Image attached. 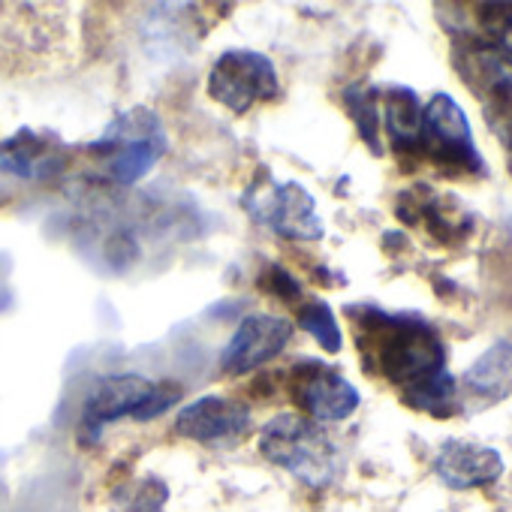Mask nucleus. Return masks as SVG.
<instances>
[{"label":"nucleus","mask_w":512,"mask_h":512,"mask_svg":"<svg viewBox=\"0 0 512 512\" xmlns=\"http://www.w3.org/2000/svg\"><path fill=\"white\" fill-rule=\"evenodd\" d=\"M76 58L73 7L0 4V79H43Z\"/></svg>","instance_id":"f257e3e1"},{"label":"nucleus","mask_w":512,"mask_h":512,"mask_svg":"<svg viewBox=\"0 0 512 512\" xmlns=\"http://www.w3.org/2000/svg\"><path fill=\"white\" fill-rule=\"evenodd\" d=\"M362 356L374 359V371L404 392L446 374V347L440 335L419 317L365 311Z\"/></svg>","instance_id":"f03ea898"},{"label":"nucleus","mask_w":512,"mask_h":512,"mask_svg":"<svg viewBox=\"0 0 512 512\" xmlns=\"http://www.w3.org/2000/svg\"><path fill=\"white\" fill-rule=\"evenodd\" d=\"M260 452L311 488H326L338 473V449L332 437L308 416L281 413L260 431Z\"/></svg>","instance_id":"7ed1b4c3"},{"label":"nucleus","mask_w":512,"mask_h":512,"mask_svg":"<svg viewBox=\"0 0 512 512\" xmlns=\"http://www.w3.org/2000/svg\"><path fill=\"white\" fill-rule=\"evenodd\" d=\"M166 148V130L151 109L121 112L106 127V133L91 145V151L100 154V160H106L109 178L124 187L145 178L154 169V163L166 154Z\"/></svg>","instance_id":"20e7f679"},{"label":"nucleus","mask_w":512,"mask_h":512,"mask_svg":"<svg viewBox=\"0 0 512 512\" xmlns=\"http://www.w3.org/2000/svg\"><path fill=\"white\" fill-rule=\"evenodd\" d=\"M278 88L281 79L272 58L250 49L223 52L208 73L211 100L235 115L250 112L256 103H269L278 94Z\"/></svg>","instance_id":"39448f33"},{"label":"nucleus","mask_w":512,"mask_h":512,"mask_svg":"<svg viewBox=\"0 0 512 512\" xmlns=\"http://www.w3.org/2000/svg\"><path fill=\"white\" fill-rule=\"evenodd\" d=\"M419 151L437 163L461 166L467 172H485L482 154L473 142L467 112L449 94H434L428 106H422Z\"/></svg>","instance_id":"423d86ee"},{"label":"nucleus","mask_w":512,"mask_h":512,"mask_svg":"<svg viewBox=\"0 0 512 512\" xmlns=\"http://www.w3.org/2000/svg\"><path fill=\"white\" fill-rule=\"evenodd\" d=\"M247 211L253 220L275 229L284 238L296 241H317L323 238V220L317 214V199L296 181L253 187L247 193Z\"/></svg>","instance_id":"0eeeda50"},{"label":"nucleus","mask_w":512,"mask_h":512,"mask_svg":"<svg viewBox=\"0 0 512 512\" xmlns=\"http://www.w3.org/2000/svg\"><path fill=\"white\" fill-rule=\"evenodd\" d=\"M293 398L314 422H341L359 407V389L320 362H305L293 371Z\"/></svg>","instance_id":"6e6552de"},{"label":"nucleus","mask_w":512,"mask_h":512,"mask_svg":"<svg viewBox=\"0 0 512 512\" xmlns=\"http://www.w3.org/2000/svg\"><path fill=\"white\" fill-rule=\"evenodd\" d=\"M293 338V323L275 314H253L241 320L235 335L229 338L223 356H220V371L223 374H250L263 368L269 359H275Z\"/></svg>","instance_id":"1a4fd4ad"},{"label":"nucleus","mask_w":512,"mask_h":512,"mask_svg":"<svg viewBox=\"0 0 512 512\" xmlns=\"http://www.w3.org/2000/svg\"><path fill=\"white\" fill-rule=\"evenodd\" d=\"M70 163L67 145L52 133L19 130L0 145V172H10L25 181H49Z\"/></svg>","instance_id":"9d476101"},{"label":"nucleus","mask_w":512,"mask_h":512,"mask_svg":"<svg viewBox=\"0 0 512 512\" xmlns=\"http://www.w3.org/2000/svg\"><path fill=\"white\" fill-rule=\"evenodd\" d=\"M434 476L452 491L491 485L503 476V455L470 440H446L434 458Z\"/></svg>","instance_id":"9b49d317"},{"label":"nucleus","mask_w":512,"mask_h":512,"mask_svg":"<svg viewBox=\"0 0 512 512\" xmlns=\"http://www.w3.org/2000/svg\"><path fill=\"white\" fill-rule=\"evenodd\" d=\"M154 386L148 377L139 374H106L97 377L91 392L85 395V425L103 428L106 422H118L124 416H139L148 398L154 395Z\"/></svg>","instance_id":"f8f14e48"},{"label":"nucleus","mask_w":512,"mask_h":512,"mask_svg":"<svg viewBox=\"0 0 512 512\" xmlns=\"http://www.w3.org/2000/svg\"><path fill=\"white\" fill-rule=\"evenodd\" d=\"M250 425V410L241 401L220 398V395H205L193 404H187L175 416V431L187 440L211 443V440H226L244 434Z\"/></svg>","instance_id":"ddd939ff"},{"label":"nucleus","mask_w":512,"mask_h":512,"mask_svg":"<svg viewBox=\"0 0 512 512\" xmlns=\"http://www.w3.org/2000/svg\"><path fill=\"white\" fill-rule=\"evenodd\" d=\"M470 398L482 404H500L512 398V341H494L461 377Z\"/></svg>","instance_id":"4468645a"},{"label":"nucleus","mask_w":512,"mask_h":512,"mask_svg":"<svg viewBox=\"0 0 512 512\" xmlns=\"http://www.w3.org/2000/svg\"><path fill=\"white\" fill-rule=\"evenodd\" d=\"M386 130L401 151H419L422 136V103L410 88H389L383 94Z\"/></svg>","instance_id":"2eb2a0df"},{"label":"nucleus","mask_w":512,"mask_h":512,"mask_svg":"<svg viewBox=\"0 0 512 512\" xmlns=\"http://www.w3.org/2000/svg\"><path fill=\"white\" fill-rule=\"evenodd\" d=\"M299 326H302L326 353H341L344 335H341V326H338L335 311H332L323 299H314V302H308V305L299 308Z\"/></svg>","instance_id":"dca6fc26"},{"label":"nucleus","mask_w":512,"mask_h":512,"mask_svg":"<svg viewBox=\"0 0 512 512\" xmlns=\"http://www.w3.org/2000/svg\"><path fill=\"white\" fill-rule=\"evenodd\" d=\"M347 106H350V115L353 121L359 124V133L362 139L371 145V151H380V112H377V94L368 91V88H350L347 91Z\"/></svg>","instance_id":"f3484780"},{"label":"nucleus","mask_w":512,"mask_h":512,"mask_svg":"<svg viewBox=\"0 0 512 512\" xmlns=\"http://www.w3.org/2000/svg\"><path fill=\"white\" fill-rule=\"evenodd\" d=\"M178 398V389H172V386H154V395L148 398V404L142 407V413L136 416L139 422H145V419H154V416H160L166 407H172V401Z\"/></svg>","instance_id":"a211bd4d"}]
</instances>
